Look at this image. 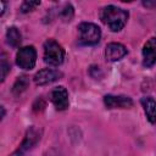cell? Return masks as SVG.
<instances>
[{
  "instance_id": "obj_3",
  "label": "cell",
  "mask_w": 156,
  "mask_h": 156,
  "mask_svg": "<svg viewBox=\"0 0 156 156\" xmlns=\"http://www.w3.org/2000/svg\"><path fill=\"white\" fill-rule=\"evenodd\" d=\"M79 43L82 45H95L100 41L101 29L90 22H83L78 26Z\"/></svg>"
},
{
  "instance_id": "obj_10",
  "label": "cell",
  "mask_w": 156,
  "mask_h": 156,
  "mask_svg": "<svg viewBox=\"0 0 156 156\" xmlns=\"http://www.w3.org/2000/svg\"><path fill=\"white\" fill-rule=\"evenodd\" d=\"M127 52L128 51L124 45H122L119 43H110V44H107V46L105 49V57L107 61L115 62V61L123 58L127 55Z\"/></svg>"
},
{
  "instance_id": "obj_15",
  "label": "cell",
  "mask_w": 156,
  "mask_h": 156,
  "mask_svg": "<svg viewBox=\"0 0 156 156\" xmlns=\"http://www.w3.org/2000/svg\"><path fill=\"white\" fill-rule=\"evenodd\" d=\"M0 68H1V82H4V80H5V78H6V76H7V73L10 72V63L7 62L5 54H2V55H1V63H0Z\"/></svg>"
},
{
  "instance_id": "obj_6",
  "label": "cell",
  "mask_w": 156,
  "mask_h": 156,
  "mask_svg": "<svg viewBox=\"0 0 156 156\" xmlns=\"http://www.w3.org/2000/svg\"><path fill=\"white\" fill-rule=\"evenodd\" d=\"M62 77V72L52 68H43L34 76V83L37 85H46L58 80Z\"/></svg>"
},
{
  "instance_id": "obj_17",
  "label": "cell",
  "mask_w": 156,
  "mask_h": 156,
  "mask_svg": "<svg viewBox=\"0 0 156 156\" xmlns=\"http://www.w3.org/2000/svg\"><path fill=\"white\" fill-rule=\"evenodd\" d=\"M43 156H63V154L56 149H49L43 154Z\"/></svg>"
},
{
  "instance_id": "obj_7",
  "label": "cell",
  "mask_w": 156,
  "mask_h": 156,
  "mask_svg": "<svg viewBox=\"0 0 156 156\" xmlns=\"http://www.w3.org/2000/svg\"><path fill=\"white\" fill-rule=\"evenodd\" d=\"M104 104L107 108H129L133 106V100L126 95H105Z\"/></svg>"
},
{
  "instance_id": "obj_4",
  "label": "cell",
  "mask_w": 156,
  "mask_h": 156,
  "mask_svg": "<svg viewBox=\"0 0 156 156\" xmlns=\"http://www.w3.org/2000/svg\"><path fill=\"white\" fill-rule=\"evenodd\" d=\"M37 61V51L34 46H23L17 51L16 63L22 69H32L35 66Z\"/></svg>"
},
{
  "instance_id": "obj_11",
  "label": "cell",
  "mask_w": 156,
  "mask_h": 156,
  "mask_svg": "<svg viewBox=\"0 0 156 156\" xmlns=\"http://www.w3.org/2000/svg\"><path fill=\"white\" fill-rule=\"evenodd\" d=\"M140 102L144 107L147 119L151 123L156 122V100L151 96H144V98H141Z\"/></svg>"
},
{
  "instance_id": "obj_5",
  "label": "cell",
  "mask_w": 156,
  "mask_h": 156,
  "mask_svg": "<svg viewBox=\"0 0 156 156\" xmlns=\"http://www.w3.org/2000/svg\"><path fill=\"white\" fill-rule=\"evenodd\" d=\"M39 139H40V132H39L37 128L30 127V128L27 130V133H26V135H24V139H23V141L21 143L20 147H18L16 151H13L11 155H9V156H23L24 152H27L28 150H30V149L39 141Z\"/></svg>"
},
{
  "instance_id": "obj_12",
  "label": "cell",
  "mask_w": 156,
  "mask_h": 156,
  "mask_svg": "<svg viewBox=\"0 0 156 156\" xmlns=\"http://www.w3.org/2000/svg\"><path fill=\"white\" fill-rule=\"evenodd\" d=\"M6 41L10 46L12 48H17L20 46L21 41H22V35L20 33V30L16 28V27H10L7 28V32H6Z\"/></svg>"
},
{
  "instance_id": "obj_13",
  "label": "cell",
  "mask_w": 156,
  "mask_h": 156,
  "mask_svg": "<svg viewBox=\"0 0 156 156\" xmlns=\"http://www.w3.org/2000/svg\"><path fill=\"white\" fill-rule=\"evenodd\" d=\"M28 85H29L28 77L27 76H21V77H18L16 79V82H15V84L12 87V93L15 95H20V94H22L28 88Z\"/></svg>"
},
{
  "instance_id": "obj_8",
  "label": "cell",
  "mask_w": 156,
  "mask_h": 156,
  "mask_svg": "<svg viewBox=\"0 0 156 156\" xmlns=\"http://www.w3.org/2000/svg\"><path fill=\"white\" fill-rule=\"evenodd\" d=\"M51 102L58 111H63L68 107L69 101H68V91L65 87L60 85L52 89L51 91Z\"/></svg>"
},
{
  "instance_id": "obj_9",
  "label": "cell",
  "mask_w": 156,
  "mask_h": 156,
  "mask_svg": "<svg viewBox=\"0 0 156 156\" xmlns=\"http://www.w3.org/2000/svg\"><path fill=\"white\" fill-rule=\"evenodd\" d=\"M156 63V38H150L143 48V66L151 67Z\"/></svg>"
},
{
  "instance_id": "obj_18",
  "label": "cell",
  "mask_w": 156,
  "mask_h": 156,
  "mask_svg": "<svg viewBox=\"0 0 156 156\" xmlns=\"http://www.w3.org/2000/svg\"><path fill=\"white\" fill-rule=\"evenodd\" d=\"M143 5H144V6H146V7L156 6V1H152V2H150V1H144V2H143Z\"/></svg>"
},
{
  "instance_id": "obj_14",
  "label": "cell",
  "mask_w": 156,
  "mask_h": 156,
  "mask_svg": "<svg viewBox=\"0 0 156 156\" xmlns=\"http://www.w3.org/2000/svg\"><path fill=\"white\" fill-rule=\"evenodd\" d=\"M73 13H74V11H73L72 5H71V4H66V5L60 10L58 16H60V18H62L63 21H71L72 17H73Z\"/></svg>"
},
{
  "instance_id": "obj_19",
  "label": "cell",
  "mask_w": 156,
  "mask_h": 156,
  "mask_svg": "<svg viewBox=\"0 0 156 156\" xmlns=\"http://www.w3.org/2000/svg\"><path fill=\"white\" fill-rule=\"evenodd\" d=\"M1 111H2V113H1V118H4V116H5V108L1 106Z\"/></svg>"
},
{
  "instance_id": "obj_1",
  "label": "cell",
  "mask_w": 156,
  "mask_h": 156,
  "mask_svg": "<svg viewBox=\"0 0 156 156\" xmlns=\"http://www.w3.org/2000/svg\"><path fill=\"white\" fill-rule=\"evenodd\" d=\"M128 17L129 13L127 10H123L115 5L105 6L100 11V20L112 32H119L126 26Z\"/></svg>"
},
{
  "instance_id": "obj_16",
  "label": "cell",
  "mask_w": 156,
  "mask_h": 156,
  "mask_svg": "<svg viewBox=\"0 0 156 156\" xmlns=\"http://www.w3.org/2000/svg\"><path fill=\"white\" fill-rule=\"evenodd\" d=\"M39 5H40V1H23L21 5V12H23V13L30 12Z\"/></svg>"
},
{
  "instance_id": "obj_2",
  "label": "cell",
  "mask_w": 156,
  "mask_h": 156,
  "mask_svg": "<svg viewBox=\"0 0 156 156\" xmlns=\"http://www.w3.org/2000/svg\"><path fill=\"white\" fill-rule=\"evenodd\" d=\"M44 62L50 66H60L65 58L63 48L54 39H48L44 43Z\"/></svg>"
}]
</instances>
